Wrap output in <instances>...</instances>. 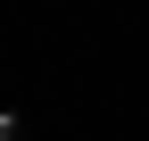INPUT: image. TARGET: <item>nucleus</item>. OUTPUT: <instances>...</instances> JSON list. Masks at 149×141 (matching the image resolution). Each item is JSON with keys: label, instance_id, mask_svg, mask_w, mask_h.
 I'll return each instance as SVG.
<instances>
[{"label": "nucleus", "instance_id": "f257e3e1", "mask_svg": "<svg viewBox=\"0 0 149 141\" xmlns=\"http://www.w3.org/2000/svg\"><path fill=\"white\" fill-rule=\"evenodd\" d=\"M0 141H25V116L17 108H0Z\"/></svg>", "mask_w": 149, "mask_h": 141}]
</instances>
